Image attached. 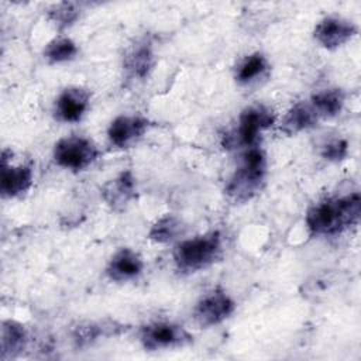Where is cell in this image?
Returning <instances> with one entry per match:
<instances>
[{"label":"cell","mask_w":361,"mask_h":361,"mask_svg":"<svg viewBox=\"0 0 361 361\" xmlns=\"http://www.w3.org/2000/svg\"><path fill=\"white\" fill-rule=\"evenodd\" d=\"M182 230V223L173 214H165L149 228L148 238L158 244H166L175 240Z\"/></svg>","instance_id":"ffe728a7"},{"label":"cell","mask_w":361,"mask_h":361,"mask_svg":"<svg viewBox=\"0 0 361 361\" xmlns=\"http://www.w3.org/2000/svg\"><path fill=\"white\" fill-rule=\"evenodd\" d=\"M267 175V158L259 147L247 148L243 154L241 165L230 178L226 193L234 202L244 203L254 197L264 183Z\"/></svg>","instance_id":"3957f363"},{"label":"cell","mask_w":361,"mask_h":361,"mask_svg":"<svg viewBox=\"0 0 361 361\" xmlns=\"http://www.w3.org/2000/svg\"><path fill=\"white\" fill-rule=\"evenodd\" d=\"M344 102L345 93L338 87H330L316 92L309 104L316 113L317 118H333L341 111Z\"/></svg>","instance_id":"9a60e30c"},{"label":"cell","mask_w":361,"mask_h":361,"mask_svg":"<svg viewBox=\"0 0 361 361\" xmlns=\"http://www.w3.org/2000/svg\"><path fill=\"white\" fill-rule=\"evenodd\" d=\"M109 327L110 326H103V324L100 326V324H94V323H90L87 326H80L75 330L73 338L79 345H85V344L96 341L103 334H109L107 333Z\"/></svg>","instance_id":"7402d4cb"},{"label":"cell","mask_w":361,"mask_h":361,"mask_svg":"<svg viewBox=\"0 0 361 361\" xmlns=\"http://www.w3.org/2000/svg\"><path fill=\"white\" fill-rule=\"evenodd\" d=\"M79 17V11L72 3H58L54 4L48 11V18L59 28H68Z\"/></svg>","instance_id":"44dd1931"},{"label":"cell","mask_w":361,"mask_h":361,"mask_svg":"<svg viewBox=\"0 0 361 361\" xmlns=\"http://www.w3.org/2000/svg\"><path fill=\"white\" fill-rule=\"evenodd\" d=\"M317 121V116L307 103H296L292 106L285 114L281 130L288 135H295L302 133L310 127H313Z\"/></svg>","instance_id":"2e32d148"},{"label":"cell","mask_w":361,"mask_h":361,"mask_svg":"<svg viewBox=\"0 0 361 361\" xmlns=\"http://www.w3.org/2000/svg\"><path fill=\"white\" fill-rule=\"evenodd\" d=\"M155 63L154 51L148 41L137 42L124 56V69L133 79H144Z\"/></svg>","instance_id":"4fadbf2b"},{"label":"cell","mask_w":361,"mask_h":361,"mask_svg":"<svg viewBox=\"0 0 361 361\" xmlns=\"http://www.w3.org/2000/svg\"><path fill=\"white\" fill-rule=\"evenodd\" d=\"M78 45L68 37H58L49 41L44 48V58L49 63H62L76 58Z\"/></svg>","instance_id":"d6986e66"},{"label":"cell","mask_w":361,"mask_h":361,"mask_svg":"<svg viewBox=\"0 0 361 361\" xmlns=\"http://www.w3.org/2000/svg\"><path fill=\"white\" fill-rule=\"evenodd\" d=\"M90 104V93L79 86L63 89L54 104V116L61 123H78Z\"/></svg>","instance_id":"9c48e42d"},{"label":"cell","mask_w":361,"mask_h":361,"mask_svg":"<svg viewBox=\"0 0 361 361\" xmlns=\"http://www.w3.org/2000/svg\"><path fill=\"white\" fill-rule=\"evenodd\" d=\"M234 310V299L223 289H213L197 300L193 309V317L199 326L210 327L227 320Z\"/></svg>","instance_id":"52a82bcc"},{"label":"cell","mask_w":361,"mask_h":361,"mask_svg":"<svg viewBox=\"0 0 361 361\" xmlns=\"http://www.w3.org/2000/svg\"><path fill=\"white\" fill-rule=\"evenodd\" d=\"M144 269L142 258L130 248H121L110 258L106 275L116 282H127L141 275Z\"/></svg>","instance_id":"7c38bea8"},{"label":"cell","mask_w":361,"mask_h":361,"mask_svg":"<svg viewBox=\"0 0 361 361\" xmlns=\"http://www.w3.org/2000/svg\"><path fill=\"white\" fill-rule=\"evenodd\" d=\"M140 341L145 350L158 351L189 345L193 341V336L180 324L154 322L140 330Z\"/></svg>","instance_id":"8992f818"},{"label":"cell","mask_w":361,"mask_h":361,"mask_svg":"<svg viewBox=\"0 0 361 361\" xmlns=\"http://www.w3.org/2000/svg\"><path fill=\"white\" fill-rule=\"evenodd\" d=\"M34 173L28 165H11L1 159L0 192L3 197H17L25 193L32 185Z\"/></svg>","instance_id":"8fae6325"},{"label":"cell","mask_w":361,"mask_h":361,"mask_svg":"<svg viewBox=\"0 0 361 361\" xmlns=\"http://www.w3.org/2000/svg\"><path fill=\"white\" fill-rule=\"evenodd\" d=\"M148 120L142 116H117L107 128V138L117 148H127L140 140L148 130Z\"/></svg>","instance_id":"30bf717a"},{"label":"cell","mask_w":361,"mask_h":361,"mask_svg":"<svg viewBox=\"0 0 361 361\" xmlns=\"http://www.w3.org/2000/svg\"><path fill=\"white\" fill-rule=\"evenodd\" d=\"M100 151L93 141L79 135L61 138L52 151L54 161L58 166L69 171H83L90 166L99 157Z\"/></svg>","instance_id":"5b68a950"},{"label":"cell","mask_w":361,"mask_h":361,"mask_svg":"<svg viewBox=\"0 0 361 361\" xmlns=\"http://www.w3.org/2000/svg\"><path fill=\"white\" fill-rule=\"evenodd\" d=\"M357 27L354 23L343 17H324L320 20L313 31L314 39L326 49H337L347 44L355 34Z\"/></svg>","instance_id":"ba28073f"},{"label":"cell","mask_w":361,"mask_h":361,"mask_svg":"<svg viewBox=\"0 0 361 361\" xmlns=\"http://www.w3.org/2000/svg\"><path fill=\"white\" fill-rule=\"evenodd\" d=\"M221 234L217 230L183 240L173 248L172 257L176 268L192 274L212 265L221 254Z\"/></svg>","instance_id":"7a4b0ae2"},{"label":"cell","mask_w":361,"mask_h":361,"mask_svg":"<svg viewBox=\"0 0 361 361\" xmlns=\"http://www.w3.org/2000/svg\"><path fill=\"white\" fill-rule=\"evenodd\" d=\"M269 63L265 55L261 52H252L247 55L235 68V80L240 85H250L258 80L268 71Z\"/></svg>","instance_id":"ac0fdd59"},{"label":"cell","mask_w":361,"mask_h":361,"mask_svg":"<svg viewBox=\"0 0 361 361\" xmlns=\"http://www.w3.org/2000/svg\"><path fill=\"white\" fill-rule=\"evenodd\" d=\"M274 121L275 114L268 107L262 104L245 107L238 117L235 130L226 135L224 145L228 148L237 145L244 148L255 147L261 133L269 128Z\"/></svg>","instance_id":"277c9868"},{"label":"cell","mask_w":361,"mask_h":361,"mask_svg":"<svg viewBox=\"0 0 361 361\" xmlns=\"http://www.w3.org/2000/svg\"><path fill=\"white\" fill-rule=\"evenodd\" d=\"M348 154V144L345 140L343 138H337V140H331L330 142L323 145L322 149V157L327 161H333V162H338L343 161Z\"/></svg>","instance_id":"603a6c76"},{"label":"cell","mask_w":361,"mask_h":361,"mask_svg":"<svg viewBox=\"0 0 361 361\" xmlns=\"http://www.w3.org/2000/svg\"><path fill=\"white\" fill-rule=\"evenodd\" d=\"M27 344V331L23 324L6 320L1 326V358L8 360L18 355Z\"/></svg>","instance_id":"e0dca14e"},{"label":"cell","mask_w":361,"mask_h":361,"mask_svg":"<svg viewBox=\"0 0 361 361\" xmlns=\"http://www.w3.org/2000/svg\"><path fill=\"white\" fill-rule=\"evenodd\" d=\"M104 200L116 210L123 209L135 196V180L130 171H123L103 188Z\"/></svg>","instance_id":"5bb4252c"},{"label":"cell","mask_w":361,"mask_h":361,"mask_svg":"<svg viewBox=\"0 0 361 361\" xmlns=\"http://www.w3.org/2000/svg\"><path fill=\"white\" fill-rule=\"evenodd\" d=\"M361 197L358 192L329 197L313 204L306 213V226L316 235H336L358 224Z\"/></svg>","instance_id":"6da1fadb"}]
</instances>
